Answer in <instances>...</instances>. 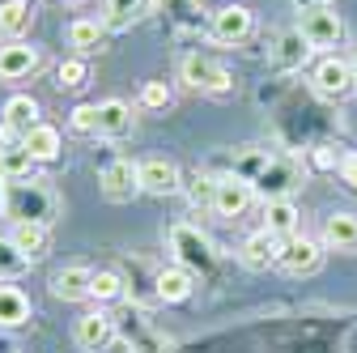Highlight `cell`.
Here are the masks:
<instances>
[{
	"label": "cell",
	"mask_w": 357,
	"mask_h": 353,
	"mask_svg": "<svg viewBox=\"0 0 357 353\" xmlns=\"http://www.w3.org/2000/svg\"><path fill=\"white\" fill-rule=\"evenodd\" d=\"M0 213L9 217V222H38V226H52L60 217V196L43 183V179H9L5 183V204H0Z\"/></svg>",
	"instance_id": "cell-1"
},
{
	"label": "cell",
	"mask_w": 357,
	"mask_h": 353,
	"mask_svg": "<svg viewBox=\"0 0 357 353\" xmlns=\"http://www.w3.org/2000/svg\"><path fill=\"white\" fill-rule=\"evenodd\" d=\"M166 243H170V251H174V264H183L192 277H208V273L217 269V247H213V239H208L200 226L174 222V226L166 230Z\"/></svg>",
	"instance_id": "cell-2"
},
{
	"label": "cell",
	"mask_w": 357,
	"mask_h": 353,
	"mask_svg": "<svg viewBox=\"0 0 357 353\" xmlns=\"http://www.w3.org/2000/svg\"><path fill=\"white\" fill-rule=\"evenodd\" d=\"M178 81H183L188 90H196V94H208V98H226L234 90L230 68L221 60H213V56H204V52H188L178 60Z\"/></svg>",
	"instance_id": "cell-3"
},
{
	"label": "cell",
	"mask_w": 357,
	"mask_h": 353,
	"mask_svg": "<svg viewBox=\"0 0 357 353\" xmlns=\"http://www.w3.org/2000/svg\"><path fill=\"white\" fill-rule=\"evenodd\" d=\"M251 188H255V196L268 204V200H289L298 188H302V166L294 162V158H281V153H273L264 162V170L251 179Z\"/></svg>",
	"instance_id": "cell-4"
},
{
	"label": "cell",
	"mask_w": 357,
	"mask_h": 353,
	"mask_svg": "<svg viewBox=\"0 0 357 353\" xmlns=\"http://www.w3.org/2000/svg\"><path fill=\"white\" fill-rule=\"evenodd\" d=\"M310 90L328 103H344L357 94V73H353V60H340V56H324L310 73Z\"/></svg>",
	"instance_id": "cell-5"
},
{
	"label": "cell",
	"mask_w": 357,
	"mask_h": 353,
	"mask_svg": "<svg viewBox=\"0 0 357 353\" xmlns=\"http://www.w3.org/2000/svg\"><path fill=\"white\" fill-rule=\"evenodd\" d=\"M302 38L310 43V52H328V47H340L344 38V22L332 5H315V9H302V22H298Z\"/></svg>",
	"instance_id": "cell-6"
},
{
	"label": "cell",
	"mask_w": 357,
	"mask_h": 353,
	"mask_svg": "<svg viewBox=\"0 0 357 353\" xmlns=\"http://www.w3.org/2000/svg\"><path fill=\"white\" fill-rule=\"evenodd\" d=\"M277 269L285 277H310L324 269V243L319 239H306V234H294L281 243V264Z\"/></svg>",
	"instance_id": "cell-7"
},
{
	"label": "cell",
	"mask_w": 357,
	"mask_h": 353,
	"mask_svg": "<svg viewBox=\"0 0 357 353\" xmlns=\"http://www.w3.org/2000/svg\"><path fill=\"white\" fill-rule=\"evenodd\" d=\"M255 30V13L247 5H221L213 17H208V34L213 43H226V47H238V43H247Z\"/></svg>",
	"instance_id": "cell-8"
},
{
	"label": "cell",
	"mask_w": 357,
	"mask_h": 353,
	"mask_svg": "<svg viewBox=\"0 0 357 353\" xmlns=\"http://www.w3.org/2000/svg\"><path fill=\"white\" fill-rule=\"evenodd\" d=\"M98 188H102V196L111 204H128L132 196L141 192V174H137V166H132L128 158H111L98 170Z\"/></svg>",
	"instance_id": "cell-9"
},
{
	"label": "cell",
	"mask_w": 357,
	"mask_h": 353,
	"mask_svg": "<svg viewBox=\"0 0 357 353\" xmlns=\"http://www.w3.org/2000/svg\"><path fill=\"white\" fill-rule=\"evenodd\" d=\"M115 332L128 340L132 353H170V340H166L158 328H149V320H141L137 311L115 315Z\"/></svg>",
	"instance_id": "cell-10"
},
{
	"label": "cell",
	"mask_w": 357,
	"mask_h": 353,
	"mask_svg": "<svg viewBox=\"0 0 357 353\" xmlns=\"http://www.w3.org/2000/svg\"><path fill=\"white\" fill-rule=\"evenodd\" d=\"M255 200V188L247 179H238V174H217V188H213V213L217 217H243Z\"/></svg>",
	"instance_id": "cell-11"
},
{
	"label": "cell",
	"mask_w": 357,
	"mask_h": 353,
	"mask_svg": "<svg viewBox=\"0 0 357 353\" xmlns=\"http://www.w3.org/2000/svg\"><path fill=\"white\" fill-rule=\"evenodd\" d=\"M115 336L119 332H115V315L111 311H85L77 320V328H73V340H77L81 353H102Z\"/></svg>",
	"instance_id": "cell-12"
},
{
	"label": "cell",
	"mask_w": 357,
	"mask_h": 353,
	"mask_svg": "<svg viewBox=\"0 0 357 353\" xmlns=\"http://www.w3.org/2000/svg\"><path fill=\"white\" fill-rule=\"evenodd\" d=\"M137 174H141V192H149V196H174L183 188V170L170 158H145V162H137Z\"/></svg>",
	"instance_id": "cell-13"
},
{
	"label": "cell",
	"mask_w": 357,
	"mask_h": 353,
	"mask_svg": "<svg viewBox=\"0 0 357 353\" xmlns=\"http://www.w3.org/2000/svg\"><path fill=\"white\" fill-rule=\"evenodd\" d=\"M238 264H243V269H251V273L277 269V264H281V239H277V234H268V230L247 234L243 247H238Z\"/></svg>",
	"instance_id": "cell-14"
},
{
	"label": "cell",
	"mask_w": 357,
	"mask_h": 353,
	"mask_svg": "<svg viewBox=\"0 0 357 353\" xmlns=\"http://www.w3.org/2000/svg\"><path fill=\"white\" fill-rule=\"evenodd\" d=\"M34 68H38V52L26 38H13L0 47V81H26Z\"/></svg>",
	"instance_id": "cell-15"
},
{
	"label": "cell",
	"mask_w": 357,
	"mask_h": 353,
	"mask_svg": "<svg viewBox=\"0 0 357 353\" xmlns=\"http://www.w3.org/2000/svg\"><path fill=\"white\" fill-rule=\"evenodd\" d=\"M306 56H310V43L302 38V30H281V34L273 38V52H268L273 68H281V73L302 68V64H306Z\"/></svg>",
	"instance_id": "cell-16"
},
{
	"label": "cell",
	"mask_w": 357,
	"mask_h": 353,
	"mask_svg": "<svg viewBox=\"0 0 357 353\" xmlns=\"http://www.w3.org/2000/svg\"><path fill=\"white\" fill-rule=\"evenodd\" d=\"M89 285H94V273L81 269V264H68V269L52 273V298H60V302H85Z\"/></svg>",
	"instance_id": "cell-17"
},
{
	"label": "cell",
	"mask_w": 357,
	"mask_h": 353,
	"mask_svg": "<svg viewBox=\"0 0 357 353\" xmlns=\"http://www.w3.org/2000/svg\"><path fill=\"white\" fill-rule=\"evenodd\" d=\"M132 123H137V115H132V107H128L123 98H107V103H98V137H107V141H123L128 132H132Z\"/></svg>",
	"instance_id": "cell-18"
},
{
	"label": "cell",
	"mask_w": 357,
	"mask_h": 353,
	"mask_svg": "<svg viewBox=\"0 0 357 353\" xmlns=\"http://www.w3.org/2000/svg\"><path fill=\"white\" fill-rule=\"evenodd\" d=\"M9 239L17 243V251H22L30 264L47 260V251H52V226H38V222H17V226L9 230Z\"/></svg>",
	"instance_id": "cell-19"
},
{
	"label": "cell",
	"mask_w": 357,
	"mask_h": 353,
	"mask_svg": "<svg viewBox=\"0 0 357 353\" xmlns=\"http://www.w3.org/2000/svg\"><path fill=\"white\" fill-rule=\"evenodd\" d=\"M107 22L102 17H77L73 26H68V43H73V47H77V56H94V52H102L107 47Z\"/></svg>",
	"instance_id": "cell-20"
},
{
	"label": "cell",
	"mask_w": 357,
	"mask_h": 353,
	"mask_svg": "<svg viewBox=\"0 0 357 353\" xmlns=\"http://www.w3.org/2000/svg\"><path fill=\"white\" fill-rule=\"evenodd\" d=\"M298 226H302V213H298L294 200H268V204H264V230H268V234H277V239L285 243V239L298 234Z\"/></svg>",
	"instance_id": "cell-21"
},
{
	"label": "cell",
	"mask_w": 357,
	"mask_h": 353,
	"mask_svg": "<svg viewBox=\"0 0 357 353\" xmlns=\"http://www.w3.org/2000/svg\"><path fill=\"white\" fill-rule=\"evenodd\" d=\"M324 247L357 251V213H328L324 217Z\"/></svg>",
	"instance_id": "cell-22"
},
{
	"label": "cell",
	"mask_w": 357,
	"mask_h": 353,
	"mask_svg": "<svg viewBox=\"0 0 357 353\" xmlns=\"http://www.w3.org/2000/svg\"><path fill=\"white\" fill-rule=\"evenodd\" d=\"M192 290H196V277L183 269V264L158 269V302H188Z\"/></svg>",
	"instance_id": "cell-23"
},
{
	"label": "cell",
	"mask_w": 357,
	"mask_h": 353,
	"mask_svg": "<svg viewBox=\"0 0 357 353\" xmlns=\"http://www.w3.org/2000/svg\"><path fill=\"white\" fill-rule=\"evenodd\" d=\"M22 141H26V149H30V158H34V162H56V158H60V149H64L60 128H56V123H34Z\"/></svg>",
	"instance_id": "cell-24"
},
{
	"label": "cell",
	"mask_w": 357,
	"mask_h": 353,
	"mask_svg": "<svg viewBox=\"0 0 357 353\" xmlns=\"http://www.w3.org/2000/svg\"><path fill=\"white\" fill-rule=\"evenodd\" d=\"M30 26H34V5L30 0H5V5H0V34H5L9 43L26 38Z\"/></svg>",
	"instance_id": "cell-25"
},
{
	"label": "cell",
	"mask_w": 357,
	"mask_h": 353,
	"mask_svg": "<svg viewBox=\"0 0 357 353\" xmlns=\"http://www.w3.org/2000/svg\"><path fill=\"white\" fill-rule=\"evenodd\" d=\"M153 9H158L174 30H200V22H204L200 0H153Z\"/></svg>",
	"instance_id": "cell-26"
},
{
	"label": "cell",
	"mask_w": 357,
	"mask_h": 353,
	"mask_svg": "<svg viewBox=\"0 0 357 353\" xmlns=\"http://www.w3.org/2000/svg\"><path fill=\"white\" fill-rule=\"evenodd\" d=\"M34 158H30V149H26V141H13V145H0V179H30L34 174Z\"/></svg>",
	"instance_id": "cell-27"
},
{
	"label": "cell",
	"mask_w": 357,
	"mask_h": 353,
	"mask_svg": "<svg viewBox=\"0 0 357 353\" xmlns=\"http://www.w3.org/2000/svg\"><path fill=\"white\" fill-rule=\"evenodd\" d=\"M0 123H9L17 137H26L34 123H43V119H38V103H34L30 94H13V98L5 103V119H0Z\"/></svg>",
	"instance_id": "cell-28"
},
{
	"label": "cell",
	"mask_w": 357,
	"mask_h": 353,
	"mask_svg": "<svg viewBox=\"0 0 357 353\" xmlns=\"http://www.w3.org/2000/svg\"><path fill=\"white\" fill-rule=\"evenodd\" d=\"M30 320V298L17 285H0V328H22Z\"/></svg>",
	"instance_id": "cell-29"
},
{
	"label": "cell",
	"mask_w": 357,
	"mask_h": 353,
	"mask_svg": "<svg viewBox=\"0 0 357 353\" xmlns=\"http://www.w3.org/2000/svg\"><path fill=\"white\" fill-rule=\"evenodd\" d=\"M56 85H60V90H68V94H81L85 85H89V60H85V56L60 60V64H56Z\"/></svg>",
	"instance_id": "cell-30"
},
{
	"label": "cell",
	"mask_w": 357,
	"mask_h": 353,
	"mask_svg": "<svg viewBox=\"0 0 357 353\" xmlns=\"http://www.w3.org/2000/svg\"><path fill=\"white\" fill-rule=\"evenodd\" d=\"M89 298H98V302H119V298H128L123 273H119V269H98V273H94V285H89Z\"/></svg>",
	"instance_id": "cell-31"
},
{
	"label": "cell",
	"mask_w": 357,
	"mask_h": 353,
	"mask_svg": "<svg viewBox=\"0 0 357 353\" xmlns=\"http://www.w3.org/2000/svg\"><path fill=\"white\" fill-rule=\"evenodd\" d=\"M141 13H145V0H107L102 22H107V30H128Z\"/></svg>",
	"instance_id": "cell-32"
},
{
	"label": "cell",
	"mask_w": 357,
	"mask_h": 353,
	"mask_svg": "<svg viewBox=\"0 0 357 353\" xmlns=\"http://www.w3.org/2000/svg\"><path fill=\"white\" fill-rule=\"evenodd\" d=\"M30 269V260L17 251V243L5 234V239H0V281H17L22 273Z\"/></svg>",
	"instance_id": "cell-33"
},
{
	"label": "cell",
	"mask_w": 357,
	"mask_h": 353,
	"mask_svg": "<svg viewBox=\"0 0 357 353\" xmlns=\"http://www.w3.org/2000/svg\"><path fill=\"white\" fill-rule=\"evenodd\" d=\"M170 103H174V90L166 81H145L141 85V107L145 111H170Z\"/></svg>",
	"instance_id": "cell-34"
},
{
	"label": "cell",
	"mask_w": 357,
	"mask_h": 353,
	"mask_svg": "<svg viewBox=\"0 0 357 353\" xmlns=\"http://www.w3.org/2000/svg\"><path fill=\"white\" fill-rule=\"evenodd\" d=\"M73 132H81V137H98V107H89V103H81V107H73Z\"/></svg>",
	"instance_id": "cell-35"
},
{
	"label": "cell",
	"mask_w": 357,
	"mask_h": 353,
	"mask_svg": "<svg viewBox=\"0 0 357 353\" xmlns=\"http://www.w3.org/2000/svg\"><path fill=\"white\" fill-rule=\"evenodd\" d=\"M213 188H217V174H196V179L188 183L192 204H213Z\"/></svg>",
	"instance_id": "cell-36"
},
{
	"label": "cell",
	"mask_w": 357,
	"mask_h": 353,
	"mask_svg": "<svg viewBox=\"0 0 357 353\" xmlns=\"http://www.w3.org/2000/svg\"><path fill=\"white\" fill-rule=\"evenodd\" d=\"M336 170H340V183H344L349 192H357V149H349V153L340 158V166H336Z\"/></svg>",
	"instance_id": "cell-37"
},
{
	"label": "cell",
	"mask_w": 357,
	"mask_h": 353,
	"mask_svg": "<svg viewBox=\"0 0 357 353\" xmlns=\"http://www.w3.org/2000/svg\"><path fill=\"white\" fill-rule=\"evenodd\" d=\"M310 162H315L319 170H332V166H340V158L332 153V145H315V153H310Z\"/></svg>",
	"instance_id": "cell-38"
},
{
	"label": "cell",
	"mask_w": 357,
	"mask_h": 353,
	"mask_svg": "<svg viewBox=\"0 0 357 353\" xmlns=\"http://www.w3.org/2000/svg\"><path fill=\"white\" fill-rule=\"evenodd\" d=\"M298 9H315V5H332V0H294Z\"/></svg>",
	"instance_id": "cell-39"
},
{
	"label": "cell",
	"mask_w": 357,
	"mask_h": 353,
	"mask_svg": "<svg viewBox=\"0 0 357 353\" xmlns=\"http://www.w3.org/2000/svg\"><path fill=\"white\" fill-rule=\"evenodd\" d=\"M0 204H5V179H0Z\"/></svg>",
	"instance_id": "cell-40"
},
{
	"label": "cell",
	"mask_w": 357,
	"mask_h": 353,
	"mask_svg": "<svg viewBox=\"0 0 357 353\" xmlns=\"http://www.w3.org/2000/svg\"><path fill=\"white\" fill-rule=\"evenodd\" d=\"M353 73H357V56H353Z\"/></svg>",
	"instance_id": "cell-41"
},
{
	"label": "cell",
	"mask_w": 357,
	"mask_h": 353,
	"mask_svg": "<svg viewBox=\"0 0 357 353\" xmlns=\"http://www.w3.org/2000/svg\"><path fill=\"white\" fill-rule=\"evenodd\" d=\"M68 5H77V0H68Z\"/></svg>",
	"instance_id": "cell-42"
}]
</instances>
